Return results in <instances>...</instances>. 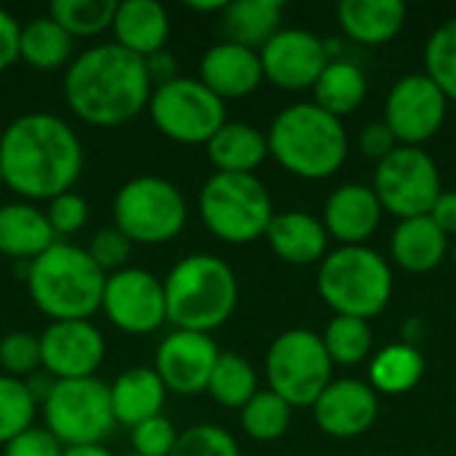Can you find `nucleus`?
Wrapping results in <instances>:
<instances>
[{"label": "nucleus", "mask_w": 456, "mask_h": 456, "mask_svg": "<svg viewBox=\"0 0 456 456\" xmlns=\"http://www.w3.org/2000/svg\"><path fill=\"white\" fill-rule=\"evenodd\" d=\"M270 155L299 179H329L347 158V131L339 118L313 102L286 107L267 131Z\"/></svg>", "instance_id": "5"}, {"label": "nucleus", "mask_w": 456, "mask_h": 456, "mask_svg": "<svg viewBox=\"0 0 456 456\" xmlns=\"http://www.w3.org/2000/svg\"><path fill=\"white\" fill-rule=\"evenodd\" d=\"M425 374V358L411 345H387L382 347L369 369L374 393L403 395L419 385Z\"/></svg>", "instance_id": "31"}, {"label": "nucleus", "mask_w": 456, "mask_h": 456, "mask_svg": "<svg viewBox=\"0 0 456 456\" xmlns=\"http://www.w3.org/2000/svg\"><path fill=\"white\" fill-rule=\"evenodd\" d=\"M45 219H48V224H51L56 238H69V235H75V232H80L86 227V222H88V203L77 192L56 195L53 200H48Z\"/></svg>", "instance_id": "41"}, {"label": "nucleus", "mask_w": 456, "mask_h": 456, "mask_svg": "<svg viewBox=\"0 0 456 456\" xmlns=\"http://www.w3.org/2000/svg\"><path fill=\"white\" fill-rule=\"evenodd\" d=\"M206 155L214 163L216 174H254L265 158L267 136L243 120H227L206 144Z\"/></svg>", "instance_id": "26"}, {"label": "nucleus", "mask_w": 456, "mask_h": 456, "mask_svg": "<svg viewBox=\"0 0 456 456\" xmlns=\"http://www.w3.org/2000/svg\"><path fill=\"white\" fill-rule=\"evenodd\" d=\"M259 61L265 80H270L275 88L305 91L315 86L331 59L326 43L318 35L299 27H289L275 32L259 48Z\"/></svg>", "instance_id": "16"}, {"label": "nucleus", "mask_w": 456, "mask_h": 456, "mask_svg": "<svg viewBox=\"0 0 456 456\" xmlns=\"http://www.w3.org/2000/svg\"><path fill=\"white\" fill-rule=\"evenodd\" d=\"M425 75L456 102V19L441 24L425 45Z\"/></svg>", "instance_id": "36"}, {"label": "nucleus", "mask_w": 456, "mask_h": 456, "mask_svg": "<svg viewBox=\"0 0 456 456\" xmlns=\"http://www.w3.org/2000/svg\"><path fill=\"white\" fill-rule=\"evenodd\" d=\"M390 251L398 267H403L406 273H430L446 259L449 238L430 216L401 219L393 232Z\"/></svg>", "instance_id": "27"}, {"label": "nucleus", "mask_w": 456, "mask_h": 456, "mask_svg": "<svg viewBox=\"0 0 456 456\" xmlns=\"http://www.w3.org/2000/svg\"><path fill=\"white\" fill-rule=\"evenodd\" d=\"M64 446L45 430V428H29L13 441L3 446V456H61Z\"/></svg>", "instance_id": "43"}, {"label": "nucleus", "mask_w": 456, "mask_h": 456, "mask_svg": "<svg viewBox=\"0 0 456 456\" xmlns=\"http://www.w3.org/2000/svg\"><path fill=\"white\" fill-rule=\"evenodd\" d=\"M321 339L331 363H339V366L363 363L374 347V331L369 321L350 318V315H334V321L326 326Z\"/></svg>", "instance_id": "33"}, {"label": "nucleus", "mask_w": 456, "mask_h": 456, "mask_svg": "<svg viewBox=\"0 0 456 456\" xmlns=\"http://www.w3.org/2000/svg\"><path fill=\"white\" fill-rule=\"evenodd\" d=\"M131 456H139V454H131Z\"/></svg>", "instance_id": "53"}, {"label": "nucleus", "mask_w": 456, "mask_h": 456, "mask_svg": "<svg viewBox=\"0 0 456 456\" xmlns=\"http://www.w3.org/2000/svg\"><path fill=\"white\" fill-rule=\"evenodd\" d=\"M150 118L155 128L176 144H208L227 123L224 102L198 77H182L155 86L150 96Z\"/></svg>", "instance_id": "11"}, {"label": "nucleus", "mask_w": 456, "mask_h": 456, "mask_svg": "<svg viewBox=\"0 0 456 456\" xmlns=\"http://www.w3.org/2000/svg\"><path fill=\"white\" fill-rule=\"evenodd\" d=\"M198 211L206 230L230 246L265 238L275 216L273 198L254 174H214L198 195Z\"/></svg>", "instance_id": "7"}, {"label": "nucleus", "mask_w": 456, "mask_h": 456, "mask_svg": "<svg viewBox=\"0 0 456 456\" xmlns=\"http://www.w3.org/2000/svg\"><path fill=\"white\" fill-rule=\"evenodd\" d=\"M337 13L345 35L361 45H385L406 24V5L401 0H345Z\"/></svg>", "instance_id": "25"}, {"label": "nucleus", "mask_w": 456, "mask_h": 456, "mask_svg": "<svg viewBox=\"0 0 456 456\" xmlns=\"http://www.w3.org/2000/svg\"><path fill=\"white\" fill-rule=\"evenodd\" d=\"M0 187H3V171H0Z\"/></svg>", "instance_id": "51"}, {"label": "nucleus", "mask_w": 456, "mask_h": 456, "mask_svg": "<svg viewBox=\"0 0 456 456\" xmlns=\"http://www.w3.org/2000/svg\"><path fill=\"white\" fill-rule=\"evenodd\" d=\"M35 409L37 403L32 401L24 379L0 374V446L32 428Z\"/></svg>", "instance_id": "37"}, {"label": "nucleus", "mask_w": 456, "mask_h": 456, "mask_svg": "<svg viewBox=\"0 0 456 456\" xmlns=\"http://www.w3.org/2000/svg\"><path fill=\"white\" fill-rule=\"evenodd\" d=\"M24 385H27V390H29V395H32L35 403H45V398L51 395L56 379L51 374H29V379Z\"/></svg>", "instance_id": "48"}, {"label": "nucleus", "mask_w": 456, "mask_h": 456, "mask_svg": "<svg viewBox=\"0 0 456 456\" xmlns=\"http://www.w3.org/2000/svg\"><path fill=\"white\" fill-rule=\"evenodd\" d=\"M166 321L182 331L211 334L222 329L238 307V278L232 267L214 254H190L179 259L166 281Z\"/></svg>", "instance_id": "4"}, {"label": "nucleus", "mask_w": 456, "mask_h": 456, "mask_svg": "<svg viewBox=\"0 0 456 456\" xmlns=\"http://www.w3.org/2000/svg\"><path fill=\"white\" fill-rule=\"evenodd\" d=\"M37 339L40 366L56 382L96 377L107 355V342L91 321H53Z\"/></svg>", "instance_id": "15"}, {"label": "nucleus", "mask_w": 456, "mask_h": 456, "mask_svg": "<svg viewBox=\"0 0 456 456\" xmlns=\"http://www.w3.org/2000/svg\"><path fill=\"white\" fill-rule=\"evenodd\" d=\"M318 428L331 438H358L369 433L379 417V398L371 385L358 379L331 382L313 403Z\"/></svg>", "instance_id": "18"}, {"label": "nucleus", "mask_w": 456, "mask_h": 456, "mask_svg": "<svg viewBox=\"0 0 456 456\" xmlns=\"http://www.w3.org/2000/svg\"><path fill=\"white\" fill-rule=\"evenodd\" d=\"M115 227L142 246H160L182 235L187 224V200L182 190L163 176H134L112 200Z\"/></svg>", "instance_id": "8"}, {"label": "nucleus", "mask_w": 456, "mask_h": 456, "mask_svg": "<svg viewBox=\"0 0 456 456\" xmlns=\"http://www.w3.org/2000/svg\"><path fill=\"white\" fill-rule=\"evenodd\" d=\"M446 110L449 99L425 72L406 75L387 94L385 126L401 147H422L441 131Z\"/></svg>", "instance_id": "14"}, {"label": "nucleus", "mask_w": 456, "mask_h": 456, "mask_svg": "<svg viewBox=\"0 0 456 456\" xmlns=\"http://www.w3.org/2000/svg\"><path fill=\"white\" fill-rule=\"evenodd\" d=\"M267 385L291 409L313 406L321 393L334 382V363L323 347V339L307 329H289L267 350L265 361Z\"/></svg>", "instance_id": "9"}, {"label": "nucleus", "mask_w": 456, "mask_h": 456, "mask_svg": "<svg viewBox=\"0 0 456 456\" xmlns=\"http://www.w3.org/2000/svg\"><path fill=\"white\" fill-rule=\"evenodd\" d=\"M206 393L222 409H243L259 393L256 371L248 363V358H243L238 353H219Z\"/></svg>", "instance_id": "32"}, {"label": "nucleus", "mask_w": 456, "mask_h": 456, "mask_svg": "<svg viewBox=\"0 0 456 456\" xmlns=\"http://www.w3.org/2000/svg\"><path fill=\"white\" fill-rule=\"evenodd\" d=\"M211 94L224 99H243L254 94L262 80V61L259 51H251L238 43H216L211 45L200 59V77H198Z\"/></svg>", "instance_id": "19"}, {"label": "nucleus", "mask_w": 456, "mask_h": 456, "mask_svg": "<svg viewBox=\"0 0 456 456\" xmlns=\"http://www.w3.org/2000/svg\"><path fill=\"white\" fill-rule=\"evenodd\" d=\"M438 227L441 232L449 238V235H456V190H449V192H441L436 206L430 208L428 214Z\"/></svg>", "instance_id": "46"}, {"label": "nucleus", "mask_w": 456, "mask_h": 456, "mask_svg": "<svg viewBox=\"0 0 456 456\" xmlns=\"http://www.w3.org/2000/svg\"><path fill=\"white\" fill-rule=\"evenodd\" d=\"M382 222V203L369 184L337 187L323 208V227L329 238L345 246H363Z\"/></svg>", "instance_id": "20"}, {"label": "nucleus", "mask_w": 456, "mask_h": 456, "mask_svg": "<svg viewBox=\"0 0 456 456\" xmlns=\"http://www.w3.org/2000/svg\"><path fill=\"white\" fill-rule=\"evenodd\" d=\"M366 91H369V80H366L363 69L353 61L337 59V61H329L326 69L321 72V77L315 80V86H313L315 102L313 104H318L321 110H326L329 115L342 120L345 115L355 112L363 104Z\"/></svg>", "instance_id": "30"}, {"label": "nucleus", "mask_w": 456, "mask_h": 456, "mask_svg": "<svg viewBox=\"0 0 456 456\" xmlns=\"http://www.w3.org/2000/svg\"><path fill=\"white\" fill-rule=\"evenodd\" d=\"M83 160L80 136L51 112H24L0 134L3 184L21 200H53L72 192Z\"/></svg>", "instance_id": "1"}, {"label": "nucleus", "mask_w": 456, "mask_h": 456, "mask_svg": "<svg viewBox=\"0 0 456 456\" xmlns=\"http://www.w3.org/2000/svg\"><path fill=\"white\" fill-rule=\"evenodd\" d=\"M67 107L88 126L115 128L147 110L152 83L144 59L115 43L86 48L64 72Z\"/></svg>", "instance_id": "2"}, {"label": "nucleus", "mask_w": 456, "mask_h": 456, "mask_svg": "<svg viewBox=\"0 0 456 456\" xmlns=\"http://www.w3.org/2000/svg\"><path fill=\"white\" fill-rule=\"evenodd\" d=\"M56 243L45 211L19 200L0 206V254L16 262H32Z\"/></svg>", "instance_id": "24"}, {"label": "nucleus", "mask_w": 456, "mask_h": 456, "mask_svg": "<svg viewBox=\"0 0 456 456\" xmlns=\"http://www.w3.org/2000/svg\"><path fill=\"white\" fill-rule=\"evenodd\" d=\"M0 369L5 377L21 379L40 369V339L29 331H11L0 339Z\"/></svg>", "instance_id": "39"}, {"label": "nucleus", "mask_w": 456, "mask_h": 456, "mask_svg": "<svg viewBox=\"0 0 456 456\" xmlns=\"http://www.w3.org/2000/svg\"><path fill=\"white\" fill-rule=\"evenodd\" d=\"M19 35H21V24L16 21V16L0 8V72H5L11 64L19 61Z\"/></svg>", "instance_id": "45"}, {"label": "nucleus", "mask_w": 456, "mask_h": 456, "mask_svg": "<svg viewBox=\"0 0 456 456\" xmlns=\"http://www.w3.org/2000/svg\"><path fill=\"white\" fill-rule=\"evenodd\" d=\"M374 195L382 211L398 219L428 216L441 190V174L436 160L422 147H395L374 171Z\"/></svg>", "instance_id": "12"}, {"label": "nucleus", "mask_w": 456, "mask_h": 456, "mask_svg": "<svg viewBox=\"0 0 456 456\" xmlns=\"http://www.w3.org/2000/svg\"><path fill=\"white\" fill-rule=\"evenodd\" d=\"M358 147L366 158L382 163L395 147H401L393 136V131L385 126V120H374V123H366L361 136H358Z\"/></svg>", "instance_id": "44"}, {"label": "nucleus", "mask_w": 456, "mask_h": 456, "mask_svg": "<svg viewBox=\"0 0 456 456\" xmlns=\"http://www.w3.org/2000/svg\"><path fill=\"white\" fill-rule=\"evenodd\" d=\"M168 456H240V449L224 428L195 425L179 433V441Z\"/></svg>", "instance_id": "38"}, {"label": "nucleus", "mask_w": 456, "mask_h": 456, "mask_svg": "<svg viewBox=\"0 0 456 456\" xmlns=\"http://www.w3.org/2000/svg\"><path fill=\"white\" fill-rule=\"evenodd\" d=\"M102 313L123 334L144 337L158 331L168 323L163 281L144 267H123L107 275Z\"/></svg>", "instance_id": "13"}, {"label": "nucleus", "mask_w": 456, "mask_h": 456, "mask_svg": "<svg viewBox=\"0 0 456 456\" xmlns=\"http://www.w3.org/2000/svg\"><path fill=\"white\" fill-rule=\"evenodd\" d=\"M61 456H115L112 452H107L102 444H96V446H69V449H64V454Z\"/></svg>", "instance_id": "49"}, {"label": "nucleus", "mask_w": 456, "mask_h": 456, "mask_svg": "<svg viewBox=\"0 0 456 456\" xmlns=\"http://www.w3.org/2000/svg\"><path fill=\"white\" fill-rule=\"evenodd\" d=\"M107 273L86 248L56 240L27 267L32 305L53 321H88L102 310Z\"/></svg>", "instance_id": "3"}, {"label": "nucleus", "mask_w": 456, "mask_h": 456, "mask_svg": "<svg viewBox=\"0 0 456 456\" xmlns=\"http://www.w3.org/2000/svg\"><path fill=\"white\" fill-rule=\"evenodd\" d=\"M270 248L289 265H315L326 259L329 232L321 219L310 216L307 211H283L275 214L267 232Z\"/></svg>", "instance_id": "22"}, {"label": "nucleus", "mask_w": 456, "mask_h": 456, "mask_svg": "<svg viewBox=\"0 0 456 456\" xmlns=\"http://www.w3.org/2000/svg\"><path fill=\"white\" fill-rule=\"evenodd\" d=\"M176 441H179V433L174 422L163 414L131 428V446H134V454L139 456H168L174 452Z\"/></svg>", "instance_id": "40"}, {"label": "nucleus", "mask_w": 456, "mask_h": 456, "mask_svg": "<svg viewBox=\"0 0 456 456\" xmlns=\"http://www.w3.org/2000/svg\"><path fill=\"white\" fill-rule=\"evenodd\" d=\"M48 16L69 37H96L112 27L115 0H53Z\"/></svg>", "instance_id": "34"}, {"label": "nucleus", "mask_w": 456, "mask_h": 456, "mask_svg": "<svg viewBox=\"0 0 456 456\" xmlns=\"http://www.w3.org/2000/svg\"><path fill=\"white\" fill-rule=\"evenodd\" d=\"M110 406L115 425L136 428L144 419L163 414L166 403V385L150 366H134L118 374L110 385Z\"/></svg>", "instance_id": "23"}, {"label": "nucleus", "mask_w": 456, "mask_h": 456, "mask_svg": "<svg viewBox=\"0 0 456 456\" xmlns=\"http://www.w3.org/2000/svg\"><path fill=\"white\" fill-rule=\"evenodd\" d=\"M318 294L337 315L371 321L393 297V270L366 246H342L321 262Z\"/></svg>", "instance_id": "6"}, {"label": "nucleus", "mask_w": 456, "mask_h": 456, "mask_svg": "<svg viewBox=\"0 0 456 456\" xmlns=\"http://www.w3.org/2000/svg\"><path fill=\"white\" fill-rule=\"evenodd\" d=\"M110 29L115 35V45L139 59H150L152 53L166 51L171 21L168 11L158 0H123L115 3Z\"/></svg>", "instance_id": "21"}, {"label": "nucleus", "mask_w": 456, "mask_h": 456, "mask_svg": "<svg viewBox=\"0 0 456 456\" xmlns=\"http://www.w3.org/2000/svg\"><path fill=\"white\" fill-rule=\"evenodd\" d=\"M291 425V406L273 390H259L240 409V428L251 441L270 444L286 436Z\"/></svg>", "instance_id": "35"}, {"label": "nucleus", "mask_w": 456, "mask_h": 456, "mask_svg": "<svg viewBox=\"0 0 456 456\" xmlns=\"http://www.w3.org/2000/svg\"><path fill=\"white\" fill-rule=\"evenodd\" d=\"M131 240L112 224V227H102L94 238H91V243H88V256L104 270V273H118V270H123V267H128L126 262H128V256H131Z\"/></svg>", "instance_id": "42"}, {"label": "nucleus", "mask_w": 456, "mask_h": 456, "mask_svg": "<svg viewBox=\"0 0 456 456\" xmlns=\"http://www.w3.org/2000/svg\"><path fill=\"white\" fill-rule=\"evenodd\" d=\"M283 3L281 0H235L222 11V29L227 43L259 51L275 32H281Z\"/></svg>", "instance_id": "28"}, {"label": "nucleus", "mask_w": 456, "mask_h": 456, "mask_svg": "<svg viewBox=\"0 0 456 456\" xmlns=\"http://www.w3.org/2000/svg\"><path fill=\"white\" fill-rule=\"evenodd\" d=\"M144 67H147V75H150V83L152 86H163V83H168V80L176 77V61L166 51L152 53L150 59H144Z\"/></svg>", "instance_id": "47"}, {"label": "nucleus", "mask_w": 456, "mask_h": 456, "mask_svg": "<svg viewBox=\"0 0 456 456\" xmlns=\"http://www.w3.org/2000/svg\"><path fill=\"white\" fill-rule=\"evenodd\" d=\"M216 358H219V347L211 339V334L174 329L158 345L152 369L168 393L198 395L206 393Z\"/></svg>", "instance_id": "17"}, {"label": "nucleus", "mask_w": 456, "mask_h": 456, "mask_svg": "<svg viewBox=\"0 0 456 456\" xmlns=\"http://www.w3.org/2000/svg\"><path fill=\"white\" fill-rule=\"evenodd\" d=\"M43 417L45 430L64 449L96 446L115 428L110 387L96 377L56 382L43 403Z\"/></svg>", "instance_id": "10"}, {"label": "nucleus", "mask_w": 456, "mask_h": 456, "mask_svg": "<svg viewBox=\"0 0 456 456\" xmlns=\"http://www.w3.org/2000/svg\"><path fill=\"white\" fill-rule=\"evenodd\" d=\"M224 5H227V3H222V0H211V3H195V0H192V3H187V8H192V11H203V13H216V11L222 13V11H224Z\"/></svg>", "instance_id": "50"}, {"label": "nucleus", "mask_w": 456, "mask_h": 456, "mask_svg": "<svg viewBox=\"0 0 456 456\" xmlns=\"http://www.w3.org/2000/svg\"><path fill=\"white\" fill-rule=\"evenodd\" d=\"M75 51V37H69L51 16H35L21 24L19 59L40 72H53L69 67Z\"/></svg>", "instance_id": "29"}, {"label": "nucleus", "mask_w": 456, "mask_h": 456, "mask_svg": "<svg viewBox=\"0 0 456 456\" xmlns=\"http://www.w3.org/2000/svg\"><path fill=\"white\" fill-rule=\"evenodd\" d=\"M454 262H456V246H454Z\"/></svg>", "instance_id": "52"}]
</instances>
